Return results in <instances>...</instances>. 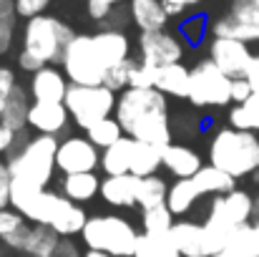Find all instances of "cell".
I'll return each instance as SVG.
<instances>
[{
  "instance_id": "6da1fadb",
  "label": "cell",
  "mask_w": 259,
  "mask_h": 257,
  "mask_svg": "<svg viewBox=\"0 0 259 257\" xmlns=\"http://www.w3.org/2000/svg\"><path fill=\"white\" fill-rule=\"evenodd\" d=\"M121 129L134 141L154 144L159 149L169 146L174 136L169 101L156 88H126L118 93L116 111Z\"/></svg>"
},
{
  "instance_id": "7a4b0ae2",
  "label": "cell",
  "mask_w": 259,
  "mask_h": 257,
  "mask_svg": "<svg viewBox=\"0 0 259 257\" xmlns=\"http://www.w3.org/2000/svg\"><path fill=\"white\" fill-rule=\"evenodd\" d=\"M254 219V197L244 189H232L211 199L204 219V257L222 255L234 232Z\"/></svg>"
},
{
  "instance_id": "3957f363",
  "label": "cell",
  "mask_w": 259,
  "mask_h": 257,
  "mask_svg": "<svg viewBox=\"0 0 259 257\" xmlns=\"http://www.w3.org/2000/svg\"><path fill=\"white\" fill-rule=\"evenodd\" d=\"M58 141H61L58 136H48V134L28 136L25 131H20L13 152L5 159L13 179H23V181H30L46 189L56 171Z\"/></svg>"
},
{
  "instance_id": "277c9868",
  "label": "cell",
  "mask_w": 259,
  "mask_h": 257,
  "mask_svg": "<svg viewBox=\"0 0 259 257\" xmlns=\"http://www.w3.org/2000/svg\"><path fill=\"white\" fill-rule=\"evenodd\" d=\"M209 164L219 167L234 179L259 171V136L234 126L219 129L209 141Z\"/></svg>"
},
{
  "instance_id": "5b68a950",
  "label": "cell",
  "mask_w": 259,
  "mask_h": 257,
  "mask_svg": "<svg viewBox=\"0 0 259 257\" xmlns=\"http://www.w3.org/2000/svg\"><path fill=\"white\" fill-rule=\"evenodd\" d=\"M76 38L73 28L56 15H38L25 20L23 25V48L35 56L43 66H56L63 58L66 46Z\"/></svg>"
},
{
  "instance_id": "8992f818",
  "label": "cell",
  "mask_w": 259,
  "mask_h": 257,
  "mask_svg": "<svg viewBox=\"0 0 259 257\" xmlns=\"http://www.w3.org/2000/svg\"><path fill=\"white\" fill-rule=\"evenodd\" d=\"M139 235L141 232L118 214H96V217H88L81 240L86 250L106 252L113 257H134Z\"/></svg>"
},
{
  "instance_id": "52a82bcc",
  "label": "cell",
  "mask_w": 259,
  "mask_h": 257,
  "mask_svg": "<svg viewBox=\"0 0 259 257\" xmlns=\"http://www.w3.org/2000/svg\"><path fill=\"white\" fill-rule=\"evenodd\" d=\"M116 101H118V93L111 91L108 86H68V93H66V108L71 114V121L78 126V129H91L93 124H98L101 119L106 116H113L116 111Z\"/></svg>"
},
{
  "instance_id": "ba28073f",
  "label": "cell",
  "mask_w": 259,
  "mask_h": 257,
  "mask_svg": "<svg viewBox=\"0 0 259 257\" xmlns=\"http://www.w3.org/2000/svg\"><path fill=\"white\" fill-rule=\"evenodd\" d=\"M61 68L66 79L76 86H101L106 81V66L101 63L91 35L76 33V38L63 51Z\"/></svg>"
},
{
  "instance_id": "9c48e42d",
  "label": "cell",
  "mask_w": 259,
  "mask_h": 257,
  "mask_svg": "<svg viewBox=\"0 0 259 257\" xmlns=\"http://www.w3.org/2000/svg\"><path fill=\"white\" fill-rule=\"evenodd\" d=\"M189 101L199 108L232 103V79L224 76L209 58L199 61L189 74Z\"/></svg>"
},
{
  "instance_id": "30bf717a",
  "label": "cell",
  "mask_w": 259,
  "mask_h": 257,
  "mask_svg": "<svg viewBox=\"0 0 259 257\" xmlns=\"http://www.w3.org/2000/svg\"><path fill=\"white\" fill-rule=\"evenodd\" d=\"M214 38H237L244 43L259 41V8L254 0H234L232 10L211 23Z\"/></svg>"
},
{
  "instance_id": "8fae6325",
  "label": "cell",
  "mask_w": 259,
  "mask_h": 257,
  "mask_svg": "<svg viewBox=\"0 0 259 257\" xmlns=\"http://www.w3.org/2000/svg\"><path fill=\"white\" fill-rule=\"evenodd\" d=\"M56 169L63 174H83L101 169V149L88 136H66L58 141Z\"/></svg>"
},
{
  "instance_id": "7c38bea8",
  "label": "cell",
  "mask_w": 259,
  "mask_h": 257,
  "mask_svg": "<svg viewBox=\"0 0 259 257\" xmlns=\"http://www.w3.org/2000/svg\"><path fill=\"white\" fill-rule=\"evenodd\" d=\"M139 61L151 66V68H161L169 63H181L184 58V41L179 35L164 30H151V33H141L139 35Z\"/></svg>"
},
{
  "instance_id": "4fadbf2b",
  "label": "cell",
  "mask_w": 259,
  "mask_h": 257,
  "mask_svg": "<svg viewBox=\"0 0 259 257\" xmlns=\"http://www.w3.org/2000/svg\"><path fill=\"white\" fill-rule=\"evenodd\" d=\"M252 58H254V53H252L249 43L237 41V38H211L209 61L224 76H229V79H244Z\"/></svg>"
},
{
  "instance_id": "5bb4252c",
  "label": "cell",
  "mask_w": 259,
  "mask_h": 257,
  "mask_svg": "<svg viewBox=\"0 0 259 257\" xmlns=\"http://www.w3.org/2000/svg\"><path fill=\"white\" fill-rule=\"evenodd\" d=\"M71 81L66 79L63 68L58 66H43L35 74H30V86L28 93L33 101H43V103H63L66 93H68Z\"/></svg>"
},
{
  "instance_id": "9a60e30c",
  "label": "cell",
  "mask_w": 259,
  "mask_h": 257,
  "mask_svg": "<svg viewBox=\"0 0 259 257\" xmlns=\"http://www.w3.org/2000/svg\"><path fill=\"white\" fill-rule=\"evenodd\" d=\"M71 114L66 108V103H43V101H33L30 111H28V126L35 134H48V136H61L68 129Z\"/></svg>"
},
{
  "instance_id": "2e32d148",
  "label": "cell",
  "mask_w": 259,
  "mask_h": 257,
  "mask_svg": "<svg viewBox=\"0 0 259 257\" xmlns=\"http://www.w3.org/2000/svg\"><path fill=\"white\" fill-rule=\"evenodd\" d=\"M91 38H93V46H96V53H98L101 63L106 66V74L113 66H118V63H123V61L131 58V41H128V35L123 30L101 28Z\"/></svg>"
},
{
  "instance_id": "e0dca14e",
  "label": "cell",
  "mask_w": 259,
  "mask_h": 257,
  "mask_svg": "<svg viewBox=\"0 0 259 257\" xmlns=\"http://www.w3.org/2000/svg\"><path fill=\"white\" fill-rule=\"evenodd\" d=\"M139 179L134 174H118V176H106L101 179V192L98 197L111 204V207H136V192H139Z\"/></svg>"
},
{
  "instance_id": "ac0fdd59",
  "label": "cell",
  "mask_w": 259,
  "mask_h": 257,
  "mask_svg": "<svg viewBox=\"0 0 259 257\" xmlns=\"http://www.w3.org/2000/svg\"><path fill=\"white\" fill-rule=\"evenodd\" d=\"M161 162H164V169L169 171L171 176H176V179H191L196 171L204 167L199 152H194L186 144H174V141L169 146H164Z\"/></svg>"
},
{
  "instance_id": "d6986e66",
  "label": "cell",
  "mask_w": 259,
  "mask_h": 257,
  "mask_svg": "<svg viewBox=\"0 0 259 257\" xmlns=\"http://www.w3.org/2000/svg\"><path fill=\"white\" fill-rule=\"evenodd\" d=\"M128 20L141 30H164L169 23V15L164 10V0H128Z\"/></svg>"
},
{
  "instance_id": "ffe728a7",
  "label": "cell",
  "mask_w": 259,
  "mask_h": 257,
  "mask_svg": "<svg viewBox=\"0 0 259 257\" xmlns=\"http://www.w3.org/2000/svg\"><path fill=\"white\" fill-rule=\"evenodd\" d=\"M169 237L181 257H204V225L194 219H179L169 230Z\"/></svg>"
},
{
  "instance_id": "44dd1931",
  "label": "cell",
  "mask_w": 259,
  "mask_h": 257,
  "mask_svg": "<svg viewBox=\"0 0 259 257\" xmlns=\"http://www.w3.org/2000/svg\"><path fill=\"white\" fill-rule=\"evenodd\" d=\"M86 222H88L86 209L81 204L71 202L68 197H63L61 204H58V209H56V214H53V219H51V227L61 237H76V235L83 232Z\"/></svg>"
},
{
  "instance_id": "7402d4cb",
  "label": "cell",
  "mask_w": 259,
  "mask_h": 257,
  "mask_svg": "<svg viewBox=\"0 0 259 257\" xmlns=\"http://www.w3.org/2000/svg\"><path fill=\"white\" fill-rule=\"evenodd\" d=\"M101 192V179L96 171H83V174H63V184H61V194L68 197L76 204H86L91 199H96Z\"/></svg>"
},
{
  "instance_id": "603a6c76",
  "label": "cell",
  "mask_w": 259,
  "mask_h": 257,
  "mask_svg": "<svg viewBox=\"0 0 259 257\" xmlns=\"http://www.w3.org/2000/svg\"><path fill=\"white\" fill-rule=\"evenodd\" d=\"M30 103H33V98H30L28 88H23V86L18 84L15 91H13V96H10V101L5 103V108H3V114H0V124L8 126V129L15 131V134L25 131V129H28Z\"/></svg>"
},
{
  "instance_id": "cb8c5ba5",
  "label": "cell",
  "mask_w": 259,
  "mask_h": 257,
  "mask_svg": "<svg viewBox=\"0 0 259 257\" xmlns=\"http://www.w3.org/2000/svg\"><path fill=\"white\" fill-rule=\"evenodd\" d=\"M189 74L191 68H186L184 63H169L156 68V91H161L164 96L171 98H189Z\"/></svg>"
},
{
  "instance_id": "d4e9b609",
  "label": "cell",
  "mask_w": 259,
  "mask_h": 257,
  "mask_svg": "<svg viewBox=\"0 0 259 257\" xmlns=\"http://www.w3.org/2000/svg\"><path fill=\"white\" fill-rule=\"evenodd\" d=\"M136 141L131 136H123L113 146L101 152V169L106 176H118V174H131V157H134Z\"/></svg>"
},
{
  "instance_id": "484cf974",
  "label": "cell",
  "mask_w": 259,
  "mask_h": 257,
  "mask_svg": "<svg viewBox=\"0 0 259 257\" xmlns=\"http://www.w3.org/2000/svg\"><path fill=\"white\" fill-rule=\"evenodd\" d=\"M191 179H194L201 197H217V194H227V192L237 189V179L214 164H204Z\"/></svg>"
},
{
  "instance_id": "4316f807",
  "label": "cell",
  "mask_w": 259,
  "mask_h": 257,
  "mask_svg": "<svg viewBox=\"0 0 259 257\" xmlns=\"http://www.w3.org/2000/svg\"><path fill=\"white\" fill-rule=\"evenodd\" d=\"M58 242H61V235L53 227H48V225H30L28 240H25V247H23V255L25 257L56 255Z\"/></svg>"
},
{
  "instance_id": "83f0119b",
  "label": "cell",
  "mask_w": 259,
  "mask_h": 257,
  "mask_svg": "<svg viewBox=\"0 0 259 257\" xmlns=\"http://www.w3.org/2000/svg\"><path fill=\"white\" fill-rule=\"evenodd\" d=\"M201 199L194 179H176L171 187H169V194H166V207L174 212V217H184L194 209V204Z\"/></svg>"
},
{
  "instance_id": "f1b7e54d",
  "label": "cell",
  "mask_w": 259,
  "mask_h": 257,
  "mask_svg": "<svg viewBox=\"0 0 259 257\" xmlns=\"http://www.w3.org/2000/svg\"><path fill=\"white\" fill-rule=\"evenodd\" d=\"M224 252L229 257H259V219L239 227Z\"/></svg>"
},
{
  "instance_id": "f546056e",
  "label": "cell",
  "mask_w": 259,
  "mask_h": 257,
  "mask_svg": "<svg viewBox=\"0 0 259 257\" xmlns=\"http://www.w3.org/2000/svg\"><path fill=\"white\" fill-rule=\"evenodd\" d=\"M161 152H164V149H159V146H154V144L136 141L134 157H131V174H134V176H154L156 171L164 167Z\"/></svg>"
},
{
  "instance_id": "4dcf8cb0",
  "label": "cell",
  "mask_w": 259,
  "mask_h": 257,
  "mask_svg": "<svg viewBox=\"0 0 259 257\" xmlns=\"http://www.w3.org/2000/svg\"><path fill=\"white\" fill-rule=\"evenodd\" d=\"M229 126L259 134V93H252L247 101L232 106V111H229Z\"/></svg>"
},
{
  "instance_id": "1f68e13d",
  "label": "cell",
  "mask_w": 259,
  "mask_h": 257,
  "mask_svg": "<svg viewBox=\"0 0 259 257\" xmlns=\"http://www.w3.org/2000/svg\"><path fill=\"white\" fill-rule=\"evenodd\" d=\"M166 194H169V184L161 176H141L139 179V192H136V204L141 209L156 207V204H166Z\"/></svg>"
},
{
  "instance_id": "d6a6232c",
  "label": "cell",
  "mask_w": 259,
  "mask_h": 257,
  "mask_svg": "<svg viewBox=\"0 0 259 257\" xmlns=\"http://www.w3.org/2000/svg\"><path fill=\"white\" fill-rule=\"evenodd\" d=\"M134 257H181L179 250L174 247L169 235H149L141 232L139 242H136V252Z\"/></svg>"
},
{
  "instance_id": "836d02e7",
  "label": "cell",
  "mask_w": 259,
  "mask_h": 257,
  "mask_svg": "<svg viewBox=\"0 0 259 257\" xmlns=\"http://www.w3.org/2000/svg\"><path fill=\"white\" fill-rule=\"evenodd\" d=\"M86 136L103 152V149L113 146L116 141H121L126 134H123V129H121V124H118L116 116H106V119H101L98 124H93L91 129H86Z\"/></svg>"
},
{
  "instance_id": "e575fe53",
  "label": "cell",
  "mask_w": 259,
  "mask_h": 257,
  "mask_svg": "<svg viewBox=\"0 0 259 257\" xmlns=\"http://www.w3.org/2000/svg\"><path fill=\"white\" fill-rule=\"evenodd\" d=\"M144 232L149 235H169V230L174 227V212L166 207V204H156V207H149L144 209Z\"/></svg>"
},
{
  "instance_id": "d590c367",
  "label": "cell",
  "mask_w": 259,
  "mask_h": 257,
  "mask_svg": "<svg viewBox=\"0 0 259 257\" xmlns=\"http://www.w3.org/2000/svg\"><path fill=\"white\" fill-rule=\"evenodd\" d=\"M28 225H30V222H28L18 209H13V207H3V209H0V242H5V240L20 235Z\"/></svg>"
},
{
  "instance_id": "8d00e7d4",
  "label": "cell",
  "mask_w": 259,
  "mask_h": 257,
  "mask_svg": "<svg viewBox=\"0 0 259 257\" xmlns=\"http://www.w3.org/2000/svg\"><path fill=\"white\" fill-rule=\"evenodd\" d=\"M179 33L184 35V41L189 46H199L204 41V35H206V18L204 15H189V18H184L181 25H179Z\"/></svg>"
},
{
  "instance_id": "74e56055",
  "label": "cell",
  "mask_w": 259,
  "mask_h": 257,
  "mask_svg": "<svg viewBox=\"0 0 259 257\" xmlns=\"http://www.w3.org/2000/svg\"><path fill=\"white\" fill-rule=\"evenodd\" d=\"M134 63H136V58H128V61H123V63L113 66V68L106 74L103 86H108V88H111V91H116V93L126 91V88H128V79H131V71H134Z\"/></svg>"
},
{
  "instance_id": "f35d334b",
  "label": "cell",
  "mask_w": 259,
  "mask_h": 257,
  "mask_svg": "<svg viewBox=\"0 0 259 257\" xmlns=\"http://www.w3.org/2000/svg\"><path fill=\"white\" fill-rule=\"evenodd\" d=\"M154 86H156V68L136 61L128 79V88H154Z\"/></svg>"
},
{
  "instance_id": "ab89813d",
  "label": "cell",
  "mask_w": 259,
  "mask_h": 257,
  "mask_svg": "<svg viewBox=\"0 0 259 257\" xmlns=\"http://www.w3.org/2000/svg\"><path fill=\"white\" fill-rule=\"evenodd\" d=\"M48 5L51 0H15V15L23 20H30V18L46 15Z\"/></svg>"
},
{
  "instance_id": "60d3db41",
  "label": "cell",
  "mask_w": 259,
  "mask_h": 257,
  "mask_svg": "<svg viewBox=\"0 0 259 257\" xmlns=\"http://www.w3.org/2000/svg\"><path fill=\"white\" fill-rule=\"evenodd\" d=\"M18 86V79H15V71L10 66H0V114L5 108V103L10 101L13 91Z\"/></svg>"
},
{
  "instance_id": "b9f144b4",
  "label": "cell",
  "mask_w": 259,
  "mask_h": 257,
  "mask_svg": "<svg viewBox=\"0 0 259 257\" xmlns=\"http://www.w3.org/2000/svg\"><path fill=\"white\" fill-rule=\"evenodd\" d=\"M15 20L18 18H3L0 20V56L10 53V48L15 43Z\"/></svg>"
},
{
  "instance_id": "7bdbcfd3",
  "label": "cell",
  "mask_w": 259,
  "mask_h": 257,
  "mask_svg": "<svg viewBox=\"0 0 259 257\" xmlns=\"http://www.w3.org/2000/svg\"><path fill=\"white\" fill-rule=\"evenodd\" d=\"M10 189H13V174L8 169V162L0 159V209L10 207Z\"/></svg>"
},
{
  "instance_id": "ee69618b",
  "label": "cell",
  "mask_w": 259,
  "mask_h": 257,
  "mask_svg": "<svg viewBox=\"0 0 259 257\" xmlns=\"http://www.w3.org/2000/svg\"><path fill=\"white\" fill-rule=\"evenodd\" d=\"M86 10H88V15H91L93 20L106 23L116 8H113V5H108V3H103V0H86Z\"/></svg>"
},
{
  "instance_id": "f6af8a7d",
  "label": "cell",
  "mask_w": 259,
  "mask_h": 257,
  "mask_svg": "<svg viewBox=\"0 0 259 257\" xmlns=\"http://www.w3.org/2000/svg\"><path fill=\"white\" fill-rule=\"evenodd\" d=\"M252 86L247 79H232V103H242L252 96Z\"/></svg>"
},
{
  "instance_id": "bcb514c9",
  "label": "cell",
  "mask_w": 259,
  "mask_h": 257,
  "mask_svg": "<svg viewBox=\"0 0 259 257\" xmlns=\"http://www.w3.org/2000/svg\"><path fill=\"white\" fill-rule=\"evenodd\" d=\"M15 141H18V134H15V131H10L8 126H3V124H0V157H8V154L13 152Z\"/></svg>"
},
{
  "instance_id": "7dc6e473",
  "label": "cell",
  "mask_w": 259,
  "mask_h": 257,
  "mask_svg": "<svg viewBox=\"0 0 259 257\" xmlns=\"http://www.w3.org/2000/svg\"><path fill=\"white\" fill-rule=\"evenodd\" d=\"M56 255L58 257H83V252H81V247L71 237H61V242L56 247Z\"/></svg>"
},
{
  "instance_id": "c3c4849f",
  "label": "cell",
  "mask_w": 259,
  "mask_h": 257,
  "mask_svg": "<svg viewBox=\"0 0 259 257\" xmlns=\"http://www.w3.org/2000/svg\"><path fill=\"white\" fill-rule=\"evenodd\" d=\"M18 66H20L23 71H28V74H35L38 68H43V63H40L35 56L25 53V51H20V53H18Z\"/></svg>"
},
{
  "instance_id": "681fc988",
  "label": "cell",
  "mask_w": 259,
  "mask_h": 257,
  "mask_svg": "<svg viewBox=\"0 0 259 257\" xmlns=\"http://www.w3.org/2000/svg\"><path fill=\"white\" fill-rule=\"evenodd\" d=\"M249 86H252V91L259 93V53H254V58H252V63H249V68H247V76H244Z\"/></svg>"
},
{
  "instance_id": "f907efd6",
  "label": "cell",
  "mask_w": 259,
  "mask_h": 257,
  "mask_svg": "<svg viewBox=\"0 0 259 257\" xmlns=\"http://www.w3.org/2000/svg\"><path fill=\"white\" fill-rule=\"evenodd\" d=\"M3 18H18L15 15V0H0V20Z\"/></svg>"
},
{
  "instance_id": "816d5d0a",
  "label": "cell",
  "mask_w": 259,
  "mask_h": 257,
  "mask_svg": "<svg viewBox=\"0 0 259 257\" xmlns=\"http://www.w3.org/2000/svg\"><path fill=\"white\" fill-rule=\"evenodd\" d=\"M169 3H176L179 8H184V10H189V8H196L199 3H204V0H169Z\"/></svg>"
},
{
  "instance_id": "f5cc1de1",
  "label": "cell",
  "mask_w": 259,
  "mask_h": 257,
  "mask_svg": "<svg viewBox=\"0 0 259 257\" xmlns=\"http://www.w3.org/2000/svg\"><path fill=\"white\" fill-rule=\"evenodd\" d=\"M83 257H113V255H106V252H96V250H86Z\"/></svg>"
},
{
  "instance_id": "db71d44e",
  "label": "cell",
  "mask_w": 259,
  "mask_h": 257,
  "mask_svg": "<svg viewBox=\"0 0 259 257\" xmlns=\"http://www.w3.org/2000/svg\"><path fill=\"white\" fill-rule=\"evenodd\" d=\"M254 219H259V194L254 197Z\"/></svg>"
},
{
  "instance_id": "11a10c76",
  "label": "cell",
  "mask_w": 259,
  "mask_h": 257,
  "mask_svg": "<svg viewBox=\"0 0 259 257\" xmlns=\"http://www.w3.org/2000/svg\"><path fill=\"white\" fill-rule=\"evenodd\" d=\"M103 3H108V5H113V8H116V5H118V3H123V0H103Z\"/></svg>"
},
{
  "instance_id": "9f6ffc18",
  "label": "cell",
  "mask_w": 259,
  "mask_h": 257,
  "mask_svg": "<svg viewBox=\"0 0 259 257\" xmlns=\"http://www.w3.org/2000/svg\"><path fill=\"white\" fill-rule=\"evenodd\" d=\"M214 257H229V255H227V252H222V255H214Z\"/></svg>"
},
{
  "instance_id": "6f0895ef",
  "label": "cell",
  "mask_w": 259,
  "mask_h": 257,
  "mask_svg": "<svg viewBox=\"0 0 259 257\" xmlns=\"http://www.w3.org/2000/svg\"><path fill=\"white\" fill-rule=\"evenodd\" d=\"M254 5H257V8H259V0H254Z\"/></svg>"
},
{
  "instance_id": "680465c9",
  "label": "cell",
  "mask_w": 259,
  "mask_h": 257,
  "mask_svg": "<svg viewBox=\"0 0 259 257\" xmlns=\"http://www.w3.org/2000/svg\"><path fill=\"white\" fill-rule=\"evenodd\" d=\"M48 257H58V255H48Z\"/></svg>"
}]
</instances>
